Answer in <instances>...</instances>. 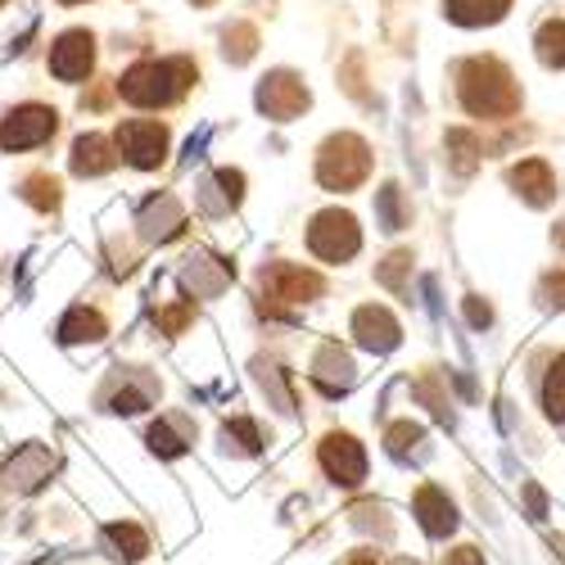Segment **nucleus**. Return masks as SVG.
Wrapping results in <instances>:
<instances>
[{"label": "nucleus", "mask_w": 565, "mask_h": 565, "mask_svg": "<svg viewBox=\"0 0 565 565\" xmlns=\"http://www.w3.org/2000/svg\"><path fill=\"white\" fill-rule=\"evenodd\" d=\"M191 82H195V68L185 60H146L118 77V96L140 109H159V105H172Z\"/></svg>", "instance_id": "obj_1"}, {"label": "nucleus", "mask_w": 565, "mask_h": 565, "mask_svg": "<svg viewBox=\"0 0 565 565\" xmlns=\"http://www.w3.org/2000/svg\"><path fill=\"white\" fill-rule=\"evenodd\" d=\"M461 105L480 118H507L521 105V90L498 60H470L461 68Z\"/></svg>", "instance_id": "obj_2"}, {"label": "nucleus", "mask_w": 565, "mask_h": 565, "mask_svg": "<svg viewBox=\"0 0 565 565\" xmlns=\"http://www.w3.org/2000/svg\"><path fill=\"white\" fill-rule=\"evenodd\" d=\"M371 172V150H366V140L358 136H331L326 140V150L317 159V177L326 191H353L358 181H366Z\"/></svg>", "instance_id": "obj_3"}, {"label": "nucleus", "mask_w": 565, "mask_h": 565, "mask_svg": "<svg viewBox=\"0 0 565 565\" xmlns=\"http://www.w3.org/2000/svg\"><path fill=\"white\" fill-rule=\"evenodd\" d=\"M308 245H312V254H317V258H326V263H344V258H353V254H358L362 235H358V222H353L349 213L331 209V213H321V217L312 222Z\"/></svg>", "instance_id": "obj_4"}, {"label": "nucleus", "mask_w": 565, "mask_h": 565, "mask_svg": "<svg viewBox=\"0 0 565 565\" xmlns=\"http://www.w3.org/2000/svg\"><path fill=\"white\" fill-rule=\"evenodd\" d=\"M60 118L55 109L45 105H23V109H10L6 122H0V150H32V146H45L55 136Z\"/></svg>", "instance_id": "obj_5"}, {"label": "nucleus", "mask_w": 565, "mask_h": 565, "mask_svg": "<svg viewBox=\"0 0 565 565\" xmlns=\"http://www.w3.org/2000/svg\"><path fill=\"white\" fill-rule=\"evenodd\" d=\"M118 150L136 168H159L168 154V127L159 118H127L118 127Z\"/></svg>", "instance_id": "obj_6"}, {"label": "nucleus", "mask_w": 565, "mask_h": 565, "mask_svg": "<svg viewBox=\"0 0 565 565\" xmlns=\"http://www.w3.org/2000/svg\"><path fill=\"white\" fill-rule=\"evenodd\" d=\"M90 64H96V41H90V32H64L55 41L51 51V73L60 82H82L90 73Z\"/></svg>", "instance_id": "obj_7"}, {"label": "nucleus", "mask_w": 565, "mask_h": 565, "mask_svg": "<svg viewBox=\"0 0 565 565\" xmlns=\"http://www.w3.org/2000/svg\"><path fill=\"white\" fill-rule=\"evenodd\" d=\"M321 466H326V476L340 480V484H358L366 476V452L358 448V439L349 435H331L321 444Z\"/></svg>", "instance_id": "obj_8"}, {"label": "nucleus", "mask_w": 565, "mask_h": 565, "mask_svg": "<svg viewBox=\"0 0 565 565\" xmlns=\"http://www.w3.org/2000/svg\"><path fill=\"white\" fill-rule=\"evenodd\" d=\"M258 105H263L271 118H290V114H299V109L308 105V90H303V82L290 77V73H271V77L263 82V90H258Z\"/></svg>", "instance_id": "obj_9"}, {"label": "nucleus", "mask_w": 565, "mask_h": 565, "mask_svg": "<svg viewBox=\"0 0 565 565\" xmlns=\"http://www.w3.org/2000/svg\"><path fill=\"white\" fill-rule=\"evenodd\" d=\"M267 290L271 299H312L321 295V276L317 271H303V267H271L267 271Z\"/></svg>", "instance_id": "obj_10"}, {"label": "nucleus", "mask_w": 565, "mask_h": 565, "mask_svg": "<svg viewBox=\"0 0 565 565\" xmlns=\"http://www.w3.org/2000/svg\"><path fill=\"white\" fill-rule=\"evenodd\" d=\"M114 163H118L114 146H109L105 136H96V131H90V136H82L77 146H73V168H77L82 177H100V172H109Z\"/></svg>", "instance_id": "obj_11"}, {"label": "nucleus", "mask_w": 565, "mask_h": 565, "mask_svg": "<svg viewBox=\"0 0 565 565\" xmlns=\"http://www.w3.org/2000/svg\"><path fill=\"white\" fill-rule=\"evenodd\" d=\"M353 331H358V340H362L366 349H390V344L398 340V326H394V317H390L385 308H362V312L353 317Z\"/></svg>", "instance_id": "obj_12"}, {"label": "nucleus", "mask_w": 565, "mask_h": 565, "mask_svg": "<svg viewBox=\"0 0 565 565\" xmlns=\"http://www.w3.org/2000/svg\"><path fill=\"white\" fill-rule=\"evenodd\" d=\"M511 185L521 191L530 204H547L552 200V172L543 159H525L521 168H511Z\"/></svg>", "instance_id": "obj_13"}, {"label": "nucleus", "mask_w": 565, "mask_h": 565, "mask_svg": "<svg viewBox=\"0 0 565 565\" xmlns=\"http://www.w3.org/2000/svg\"><path fill=\"white\" fill-rule=\"evenodd\" d=\"M416 511H420V525H426V534H448L452 530V507H448V498L435 484H426L416 493Z\"/></svg>", "instance_id": "obj_14"}, {"label": "nucleus", "mask_w": 565, "mask_h": 565, "mask_svg": "<svg viewBox=\"0 0 565 565\" xmlns=\"http://www.w3.org/2000/svg\"><path fill=\"white\" fill-rule=\"evenodd\" d=\"M507 6L511 0H448V14L457 23H493V19H502Z\"/></svg>", "instance_id": "obj_15"}, {"label": "nucleus", "mask_w": 565, "mask_h": 565, "mask_svg": "<svg viewBox=\"0 0 565 565\" xmlns=\"http://www.w3.org/2000/svg\"><path fill=\"white\" fill-rule=\"evenodd\" d=\"M539 60L547 68H565V23L561 19H552V23L539 28Z\"/></svg>", "instance_id": "obj_16"}, {"label": "nucleus", "mask_w": 565, "mask_h": 565, "mask_svg": "<svg viewBox=\"0 0 565 565\" xmlns=\"http://www.w3.org/2000/svg\"><path fill=\"white\" fill-rule=\"evenodd\" d=\"M100 335H105V317H100V312L77 308V312L64 321V340H100Z\"/></svg>", "instance_id": "obj_17"}, {"label": "nucleus", "mask_w": 565, "mask_h": 565, "mask_svg": "<svg viewBox=\"0 0 565 565\" xmlns=\"http://www.w3.org/2000/svg\"><path fill=\"white\" fill-rule=\"evenodd\" d=\"M543 403H547V412L556 416V420H565V358L552 366V375H547V385H543Z\"/></svg>", "instance_id": "obj_18"}, {"label": "nucleus", "mask_w": 565, "mask_h": 565, "mask_svg": "<svg viewBox=\"0 0 565 565\" xmlns=\"http://www.w3.org/2000/svg\"><path fill=\"white\" fill-rule=\"evenodd\" d=\"M109 543H114V547H131V556L146 552V534L131 530V525H109Z\"/></svg>", "instance_id": "obj_19"}, {"label": "nucleus", "mask_w": 565, "mask_h": 565, "mask_svg": "<svg viewBox=\"0 0 565 565\" xmlns=\"http://www.w3.org/2000/svg\"><path fill=\"white\" fill-rule=\"evenodd\" d=\"M349 565H381V561H375V556H371V552H362V556H353V561H349Z\"/></svg>", "instance_id": "obj_20"}, {"label": "nucleus", "mask_w": 565, "mask_h": 565, "mask_svg": "<svg viewBox=\"0 0 565 565\" xmlns=\"http://www.w3.org/2000/svg\"><path fill=\"white\" fill-rule=\"evenodd\" d=\"M556 245H561V249H565V222H561V226H556Z\"/></svg>", "instance_id": "obj_21"}, {"label": "nucleus", "mask_w": 565, "mask_h": 565, "mask_svg": "<svg viewBox=\"0 0 565 565\" xmlns=\"http://www.w3.org/2000/svg\"><path fill=\"white\" fill-rule=\"evenodd\" d=\"M64 6H77V0H64Z\"/></svg>", "instance_id": "obj_22"}, {"label": "nucleus", "mask_w": 565, "mask_h": 565, "mask_svg": "<svg viewBox=\"0 0 565 565\" xmlns=\"http://www.w3.org/2000/svg\"><path fill=\"white\" fill-rule=\"evenodd\" d=\"M195 6H209V0H195Z\"/></svg>", "instance_id": "obj_23"}, {"label": "nucleus", "mask_w": 565, "mask_h": 565, "mask_svg": "<svg viewBox=\"0 0 565 565\" xmlns=\"http://www.w3.org/2000/svg\"><path fill=\"white\" fill-rule=\"evenodd\" d=\"M0 6H6V0H0Z\"/></svg>", "instance_id": "obj_24"}]
</instances>
